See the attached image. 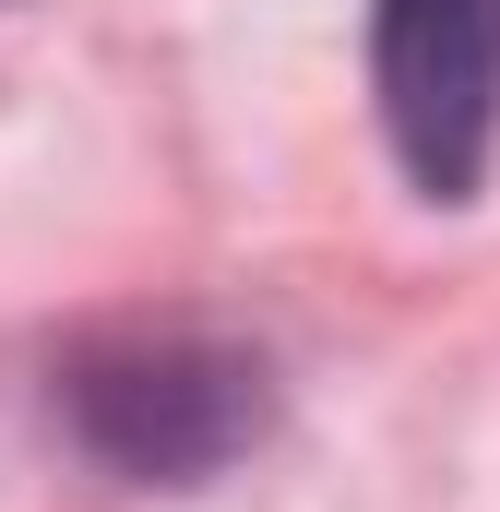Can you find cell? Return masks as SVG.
Instances as JSON below:
<instances>
[{"mask_svg": "<svg viewBox=\"0 0 500 512\" xmlns=\"http://www.w3.org/2000/svg\"><path fill=\"white\" fill-rule=\"evenodd\" d=\"M72 429L120 465V477H215L262 429V358L215 346V334H120L72 358Z\"/></svg>", "mask_w": 500, "mask_h": 512, "instance_id": "6da1fadb", "label": "cell"}, {"mask_svg": "<svg viewBox=\"0 0 500 512\" xmlns=\"http://www.w3.org/2000/svg\"><path fill=\"white\" fill-rule=\"evenodd\" d=\"M381 131L429 203H477L500 155V0H381L370 12Z\"/></svg>", "mask_w": 500, "mask_h": 512, "instance_id": "7a4b0ae2", "label": "cell"}]
</instances>
